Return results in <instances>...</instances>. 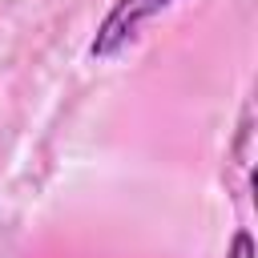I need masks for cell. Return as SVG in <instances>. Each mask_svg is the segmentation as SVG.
<instances>
[{"label":"cell","mask_w":258,"mask_h":258,"mask_svg":"<svg viewBox=\"0 0 258 258\" xmlns=\"http://www.w3.org/2000/svg\"><path fill=\"white\" fill-rule=\"evenodd\" d=\"M173 0H113V8L105 12V20L97 24L93 40H89V56L93 60H113L125 44H133L141 36V28L165 12Z\"/></svg>","instance_id":"6da1fadb"},{"label":"cell","mask_w":258,"mask_h":258,"mask_svg":"<svg viewBox=\"0 0 258 258\" xmlns=\"http://www.w3.org/2000/svg\"><path fill=\"white\" fill-rule=\"evenodd\" d=\"M226 258H254V238H250L246 230H238L234 242H230V254H226Z\"/></svg>","instance_id":"7a4b0ae2"}]
</instances>
